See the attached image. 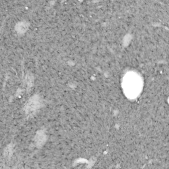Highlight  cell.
I'll list each match as a JSON object with an SVG mask.
<instances>
[{
    "instance_id": "cell-1",
    "label": "cell",
    "mask_w": 169,
    "mask_h": 169,
    "mask_svg": "<svg viewBox=\"0 0 169 169\" xmlns=\"http://www.w3.org/2000/svg\"><path fill=\"white\" fill-rule=\"evenodd\" d=\"M39 105V101L37 99H32L28 102L26 105V110L27 112H32L38 108Z\"/></svg>"
},
{
    "instance_id": "cell-2",
    "label": "cell",
    "mask_w": 169,
    "mask_h": 169,
    "mask_svg": "<svg viewBox=\"0 0 169 169\" xmlns=\"http://www.w3.org/2000/svg\"><path fill=\"white\" fill-rule=\"evenodd\" d=\"M27 29V24L26 23H19L15 27V30L18 33H23Z\"/></svg>"
},
{
    "instance_id": "cell-3",
    "label": "cell",
    "mask_w": 169,
    "mask_h": 169,
    "mask_svg": "<svg viewBox=\"0 0 169 169\" xmlns=\"http://www.w3.org/2000/svg\"><path fill=\"white\" fill-rule=\"evenodd\" d=\"M44 136L42 134H40L39 135V137H37V143H42L44 141Z\"/></svg>"
}]
</instances>
